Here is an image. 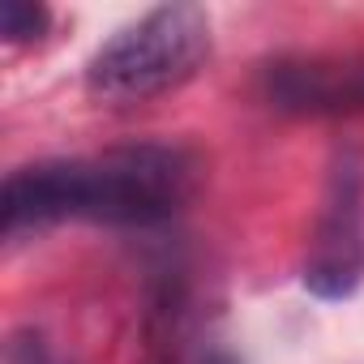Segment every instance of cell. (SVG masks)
Wrapping results in <instances>:
<instances>
[{
    "label": "cell",
    "mask_w": 364,
    "mask_h": 364,
    "mask_svg": "<svg viewBox=\"0 0 364 364\" xmlns=\"http://www.w3.org/2000/svg\"><path fill=\"white\" fill-rule=\"evenodd\" d=\"M210 60V18L198 5H159L120 26L90 60L86 90L103 103H146L185 86Z\"/></svg>",
    "instance_id": "obj_2"
},
{
    "label": "cell",
    "mask_w": 364,
    "mask_h": 364,
    "mask_svg": "<svg viewBox=\"0 0 364 364\" xmlns=\"http://www.w3.org/2000/svg\"><path fill=\"white\" fill-rule=\"evenodd\" d=\"M257 90L283 116L364 112V60L355 56H279L257 73Z\"/></svg>",
    "instance_id": "obj_4"
},
{
    "label": "cell",
    "mask_w": 364,
    "mask_h": 364,
    "mask_svg": "<svg viewBox=\"0 0 364 364\" xmlns=\"http://www.w3.org/2000/svg\"><path fill=\"white\" fill-rule=\"evenodd\" d=\"M206 364H236V360H232V355H210Z\"/></svg>",
    "instance_id": "obj_7"
},
{
    "label": "cell",
    "mask_w": 364,
    "mask_h": 364,
    "mask_svg": "<svg viewBox=\"0 0 364 364\" xmlns=\"http://www.w3.org/2000/svg\"><path fill=\"white\" fill-rule=\"evenodd\" d=\"M5 364H48V355H43L39 338H14V343H9Z\"/></svg>",
    "instance_id": "obj_6"
},
{
    "label": "cell",
    "mask_w": 364,
    "mask_h": 364,
    "mask_svg": "<svg viewBox=\"0 0 364 364\" xmlns=\"http://www.w3.org/2000/svg\"><path fill=\"white\" fill-rule=\"evenodd\" d=\"M300 279L317 300H343L364 279V163L355 150H338L330 167Z\"/></svg>",
    "instance_id": "obj_3"
},
{
    "label": "cell",
    "mask_w": 364,
    "mask_h": 364,
    "mask_svg": "<svg viewBox=\"0 0 364 364\" xmlns=\"http://www.w3.org/2000/svg\"><path fill=\"white\" fill-rule=\"evenodd\" d=\"M48 22H52L48 9L43 5H31V0H5V5H0V35H5V43L43 39Z\"/></svg>",
    "instance_id": "obj_5"
},
{
    "label": "cell",
    "mask_w": 364,
    "mask_h": 364,
    "mask_svg": "<svg viewBox=\"0 0 364 364\" xmlns=\"http://www.w3.org/2000/svg\"><path fill=\"white\" fill-rule=\"evenodd\" d=\"M198 163L185 146L141 141L90 159H48L9 171L0 198V236L18 240L65 219L150 228L193 198Z\"/></svg>",
    "instance_id": "obj_1"
}]
</instances>
